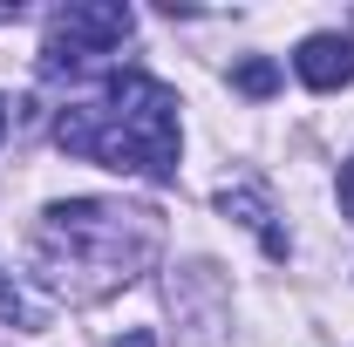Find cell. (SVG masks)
I'll list each match as a JSON object with an SVG mask.
<instances>
[{"mask_svg":"<svg viewBox=\"0 0 354 347\" xmlns=\"http://www.w3.org/2000/svg\"><path fill=\"white\" fill-rule=\"evenodd\" d=\"M0 136H7V102H0Z\"/></svg>","mask_w":354,"mask_h":347,"instance_id":"obj_10","label":"cell"},{"mask_svg":"<svg viewBox=\"0 0 354 347\" xmlns=\"http://www.w3.org/2000/svg\"><path fill=\"white\" fill-rule=\"evenodd\" d=\"M293 68H300V82L320 88V95L348 88L354 82V35H307L300 55H293Z\"/></svg>","mask_w":354,"mask_h":347,"instance_id":"obj_4","label":"cell"},{"mask_svg":"<svg viewBox=\"0 0 354 347\" xmlns=\"http://www.w3.org/2000/svg\"><path fill=\"white\" fill-rule=\"evenodd\" d=\"M218 205H225V218H239L245 232H259V245L272 252V259H286V232L272 225V205H266V191H259V184H225V191H218Z\"/></svg>","mask_w":354,"mask_h":347,"instance_id":"obj_5","label":"cell"},{"mask_svg":"<svg viewBox=\"0 0 354 347\" xmlns=\"http://www.w3.org/2000/svg\"><path fill=\"white\" fill-rule=\"evenodd\" d=\"M341 212L354 218V157H348V171H341Z\"/></svg>","mask_w":354,"mask_h":347,"instance_id":"obj_8","label":"cell"},{"mask_svg":"<svg viewBox=\"0 0 354 347\" xmlns=\"http://www.w3.org/2000/svg\"><path fill=\"white\" fill-rule=\"evenodd\" d=\"M0 320H7V327H41V306L28 300L7 272H0Z\"/></svg>","mask_w":354,"mask_h":347,"instance_id":"obj_6","label":"cell"},{"mask_svg":"<svg viewBox=\"0 0 354 347\" xmlns=\"http://www.w3.org/2000/svg\"><path fill=\"white\" fill-rule=\"evenodd\" d=\"M116 347H157V334H150V327H130V334H123Z\"/></svg>","mask_w":354,"mask_h":347,"instance_id":"obj_9","label":"cell"},{"mask_svg":"<svg viewBox=\"0 0 354 347\" xmlns=\"http://www.w3.org/2000/svg\"><path fill=\"white\" fill-rule=\"evenodd\" d=\"M55 143L68 157L88 164H109V171H136L150 184H171L177 177V95L150 75H109L102 95L68 102L55 116Z\"/></svg>","mask_w":354,"mask_h":347,"instance_id":"obj_2","label":"cell"},{"mask_svg":"<svg viewBox=\"0 0 354 347\" xmlns=\"http://www.w3.org/2000/svg\"><path fill=\"white\" fill-rule=\"evenodd\" d=\"M232 82L245 88V95H272V88H279V68H272V62H259V55H252V62H239V75H232Z\"/></svg>","mask_w":354,"mask_h":347,"instance_id":"obj_7","label":"cell"},{"mask_svg":"<svg viewBox=\"0 0 354 347\" xmlns=\"http://www.w3.org/2000/svg\"><path fill=\"white\" fill-rule=\"evenodd\" d=\"M136 28L130 7H116V0H75V7H62L55 21H48V41H41V75H82L95 68L109 48H123Z\"/></svg>","mask_w":354,"mask_h":347,"instance_id":"obj_3","label":"cell"},{"mask_svg":"<svg viewBox=\"0 0 354 347\" xmlns=\"http://www.w3.org/2000/svg\"><path fill=\"white\" fill-rule=\"evenodd\" d=\"M157 245H164L157 212L109 205V198H68V205H48L35 232V265L62 300H102L130 286L157 259Z\"/></svg>","mask_w":354,"mask_h":347,"instance_id":"obj_1","label":"cell"}]
</instances>
